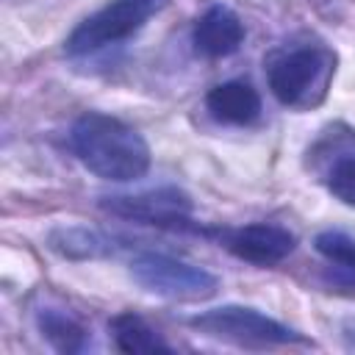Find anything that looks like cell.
I'll use <instances>...</instances> for the list:
<instances>
[{
  "instance_id": "3957f363",
  "label": "cell",
  "mask_w": 355,
  "mask_h": 355,
  "mask_svg": "<svg viewBox=\"0 0 355 355\" xmlns=\"http://www.w3.org/2000/svg\"><path fill=\"white\" fill-rule=\"evenodd\" d=\"M189 324L211 338H222L239 347H286V344H305L308 338L294 327L266 316L250 305H219L202 313H194Z\"/></svg>"
},
{
  "instance_id": "52a82bcc",
  "label": "cell",
  "mask_w": 355,
  "mask_h": 355,
  "mask_svg": "<svg viewBox=\"0 0 355 355\" xmlns=\"http://www.w3.org/2000/svg\"><path fill=\"white\" fill-rule=\"evenodd\" d=\"M225 247L239 261H247L255 266H277L294 252L297 236L283 225L252 222L225 233Z\"/></svg>"
},
{
  "instance_id": "9c48e42d",
  "label": "cell",
  "mask_w": 355,
  "mask_h": 355,
  "mask_svg": "<svg viewBox=\"0 0 355 355\" xmlns=\"http://www.w3.org/2000/svg\"><path fill=\"white\" fill-rule=\"evenodd\" d=\"M205 108L214 119L227 125H250L261 114V94L247 80H227L208 92Z\"/></svg>"
},
{
  "instance_id": "7a4b0ae2",
  "label": "cell",
  "mask_w": 355,
  "mask_h": 355,
  "mask_svg": "<svg viewBox=\"0 0 355 355\" xmlns=\"http://www.w3.org/2000/svg\"><path fill=\"white\" fill-rule=\"evenodd\" d=\"M130 277L141 291L178 302H202L219 291V277L205 266L153 250L133 255Z\"/></svg>"
},
{
  "instance_id": "8992f818",
  "label": "cell",
  "mask_w": 355,
  "mask_h": 355,
  "mask_svg": "<svg viewBox=\"0 0 355 355\" xmlns=\"http://www.w3.org/2000/svg\"><path fill=\"white\" fill-rule=\"evenodd\" d=\"M108 214L158 227H189L191 200L175 186H158L139 194H111L100 202Z\"/></svg>"
},
{
  "instance_id": "5bb4252c",
  "label": "cell",
  "mask_w": 355,
  "mask_h": 355,
  "mask_svg": "<svg viewBox=\"0 0 355 355\" xmlns=\"http://www.w3.org/2000/svg\"><path fill=\"white\" fill-rule=\"evenodd\" d=\"M324 183H327V191L336 200H341L344 205H352L355 208V153L338 155L330 164Z\"/></svg>"
},
{
  "instance_id": "7c38bea8",
  "label": "cell",
  "mask_w": 355,
  "mask_h": 355,
  "mask_svg": "<svg viewBox=\"0 0 355 355\" xmlns=\"http://www.w3.org/2000/svg\"><path fill=\"white\" fill-rule=\"evenodd\" d=\"M36 324H39L42 336L50 341V347L58 352H80L89 341L86 327L61 308H39Z\"/></svg>"
},
{
  "instance_id": "30bf717a",
  "label": "cell",
  "mask_w": 355,
  "mask_h": 355,
  "mask_svg": "<svg viewBox=\"0 0 355 355\" xmlns=\"http://www.w3.org/2000/svg\"><path fill=\"white\" fill-rule=\"evenodd\" d=\"M116 239L108 233H100L94 227H55L47 236V247L64 258L72 261H89V258H108L116 252Z\"/></svg>"
},
{
  "instance_id": "4fadbf2b",
  "label": "cell",
  "mask_w": 355,
  "mask_h": 355,
  "mask_svg": "<svg viewBox=\"0 0 355 355\" xmlns=\"http://www.w3.org/2000/svg\"><path fill=\"white\" fill-rule=\"evenodd\" d=\"M313 244L322 258H327L336 269H344L347 275L355 277V239L352 236L341 230H322Z\"/></svg>"
},
{
  "instance_id": "5b68a950",
  "label": "cell",
  "mask_w": 355,
  "mask_h": 355,
  "mask_svg": "<svg viewBox=\"0 0 355 355\" xmlns=\"http://www.w3.org/2000/svg\"><path fill=\"white\" fill-rule=\"evenodd\" d=\"M169 0H108L103 8L89 14L78 28L67 36L64 50L69 55H89L108 44L130 39L136 31L147 25Z\"/></svg>"
},
{
  "instance_id": "8fae6325",
  "label": "cell",
  "mask_w": 355,
  "mask_h": 355,
  "mask_svg": "<svg viewBox=\"0 0 355 355\" xmlns=\"http://www.w3.org/2000/svg\"><path fill=\"white\" fill-rule=\"evenodd\" d=\"M111 333H114V344L119 352L128 355H139V352H169V344L136 313L125 311L116 313L111 319Z\"/></svg>"
},
{
  "instance_id": "ba28073f",
  "label": "cell",
  "mask_w": 355,
  "mask_h": 355,
  "mask_svg": "<svg viewBox=\"0 0 355 355\" xmlns=\"http://www.w3.org/2000/svg\"><path fill=\"white\" fill-rule=\"evenodd\" d=\"M194 50L205 58H225L244 42V22L227 6H211L200 14L191 31Z\"/></svg>"
},
{
  "instance_id": "6da1fadb",
  "label": "cell",
  "mask_w": 355,
  "mask_h": 355,
  "mask_svg": "<svg viewBox=\"0 0 355 355\" xmlns=\"http://www.w3.org/2000/svg\"><path fill=\"white\" fill-rule=\"evenodd\" d=\"M69 147L89 172L114 183L144 178L153 161L144 136L103 111H86L72 122Z\"/></svg>"
},
{
  "instance_id": "277c9868",
  "label": "cell",
  "mask_w": 355,
  "mask_h": 355,
  "mask_svg": "<svg viewBox=\"0 0 355 355\" xmlns=\"http://www.w3.org/2000/svg\"><path fill=\"white\" fill-rule=\"evenodd\" d=\"M330 75H333V55L324 47L308 44L277 55L269 64L266 80L277 103L288 108H308L324 97Z\"/></svg>"
}]
</instances>
